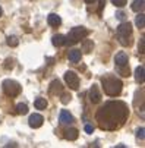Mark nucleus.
<instances>
[{
    "mask_svg": "<svg viewBox=\"0 0 145 148\" xmlns=\"http://www.w3.org/2000/svg\"><path fill=\"white\" fill-rule=\"evenodd\" d=\"M21 85L16 82V81H12V79H6L5 82H3V91H5V94L6 95H9V97H16V95H19L21 94Z\"/></svg>",
    "mask_w": 145,
    "mask_h": 148,
    "instance_id": "3",
    "label": "nucleus"
},
{
    "mask_svg": "<svg viewBox=\"0 0 145 148\" xmlns=\"http://www.w3.org/2000/svg\"><path fill=\"white\" fill-rule=\"evenodd\" d=\"M144 132H145V129H144V128H139V129L136 131V136H138L139 139H142V141H144V138H145Z\"/></svg>",
    "mask_w": 145,
    "mask_h": 148,
    "instance_id": "24",
    "label": "nucleus"
},
{
    "mask_svg": "<svg viewBox=\"0 0 145 148\" xmlns=\"http://www.w3.org/2000/svg\"><path fill=\"white\" fill-rule=\"evenodd\" d=\"M68 101H70V95L69 94H63V98H62V103H68Z\"/></svg>",
    "mask_w": 145,
    "mask_h": 148,
    "instance_id": "26",
    "label": "nucleus"
},
{
    "mask_svg": "<svg viewBox=\"0 0 145 148\" xmlns=\"http://www.w3.org/2000/svg\"><path fill=\"white\" fill-rule=\"evenodd\" d=\"M114 63H116L117 68L119 66H128V54L123 53V51L117 53L116 57H114Z\"/></svg>",
    "mask_w": 145,
    "mask_h": 148,
    "instance_id": "7",
    "label": "nucleus"
},
{
    "mask_svg": "<svg viewBox=\"0 0 145 148\" xmlns=\"http://www.w3.org/2000/svg\"><path fill=\"white\" fill-rule=\"evenodd\" d=\"M54 90H57V92L62 91V85H60L59 81H53V82H51V85H50V94H53Z\"/></svg>",
    "mask_w": 145,
    "mask_h": 148,
    "instance_id": "21",
    "label": "nucleus"
},
{
    "mask_svg": "<svg viewBox=\"0 0 145 148\" xmlns=\"http://www.w3.org/2000/svg\"><path fill=\"white\" fill-rule=\"evenodd\" d=\"M59 120H60L62 125H69V123L73 122V116H72L68 110H62V112H60V117H59Z\"/></svg>",
    "mask_w": 145,
    "mask_h": 148,
    "instance_id": "8",
    "label": "nucleus"
},
{
    "mask_svg": "<svg viewBox=\"0 0 145 148\" xmlns=\"http://www.w3.org/2000/svg\"><path fill=\"white\" fill-rule=\"evenodd\" d=\"M51 43H53V46H56V47H62V46H65V44L68 43V38H66L65 35H62V34H57V35H53Z\"/></svg>",
    "mask_w": 145,
    "mask_h": 148,
    "instance_id": "9",
    "label": "nucleus"
},
{
    "mask_svg": "<svg viewBox=\"0 0 145 148\" xmlns=\"http://www.w3.org/2000/svg\"><path fill=\"white\" fill-rule=\"evenodd\" d=\"M3 15V10H2V8H0V16H2Z\"/></svg>",
    "mask_w": 145,
    "mask_h": 148,
    "instance_id": "30",
    "label": "nucleus"
},
{
    "mask_svg": "<svg viewBox=\"0 0 145 148\" xmlns=\"http://www.w3.org/2000/svg\"><path fill=\"white\" fill-rule=\"evenodd\" d=\"M92 131H94V128L91 125H85V132L87 134H92Z\"/></svg>",
    "mask_w": 145,
    "mask_h": 148,
    "instance_id": "27",
    "label": "nucleus"
},
{
    "mask_svg": "<svg viewBox=\"0 0 145 148\" xmlns=\"http://www.w3.org/2000/svg\"><path fill=\"white\" fill-rule=\"evenodd\" d=\"M65 136H66V139H69V141H75V139H78V136H79V132H78V129H75V128H70V129H68V131H66Z\"/></svg>",
    "mask_w": 145,
    "mask_h": 148,
    "instance_id": "14",
    "label": "nucleus"
},
{
    "mask_svg": "<svg viewBox=\"0 0 145 148\" xmlns=\"http://www.w3.org/2000/svg\"><path fill=\"white\" fill-rule=\"evenodd\" d=\"M131 35H132V25L129 22H122L117 27V38L120 41V44L129 46L131 44Z\"/></svg>",
    "mask_w": 145,
    "mask_h": 148,
    "instance_id": "2",
    "label": "nucleus"
},
{
    "mask_svg": "<svg viewBox=\"0 0 145 148\" xmlns=\"http://www.w3.org/2000/svg\"><path fill=\"white\" fill-rule=\"evenodd\" d=\"M28 123H29L31 128H34V129L41 128V126H43V123H44V117L41 116V114H38V113H34V114H31V116H29Z\"/></svg>",
    "mask_w": 145,
    "mask_h": 148,
    "instance_id": "6",
    "label": "nucleus"
},
{
    "mask_svg": "<svg viewBox=\"0 0 145 148\" xmlns=\"http://www.w3.org/2000/svg\"><path fill=\"white\" fill-rule=\"evenodd\" d=\"M81 56H82V53H81V50H78V49L69 50V54H68V57H69L70 62H79V60H81Z\"/></svg>",
    "mask_w": 145,
    "mask_h": 148,
    "instance_id": "12",
    "label": "nucleus"
},
{
    "mask_svg": "<svg viewBox=\"0 0 145 148\" xmlns=\"http://www.w3.org/2000/svg\"><path fill=\"white\" fill-rule=\"evenodd\" d=\"M90 100H91L92 103H100V101H101V94L98 92V88H97L95 85H92V88H91V91H90Z\"/></svg>",
    "mask_w": 145,
    "mask_h": 148,
    "instance_id": "11",
    "label": "nucleus"
},
{
    "mask_svg": "<svg viewBox=\"0 0 145 148\" xmlns=\"http://www.w3.org/2000/svg\"><path fill=\"white\" fill-rule=\"evenodd\" d=\"M144 49H145V40H144V38H141V44H139V53H142V54H144V51H145Z\"/></svg>",
    "mask_w": 145,
    "mask_h": 148,
    "instance_id": "25",
    "label": "nucleus"
},
{
    "mask_svg": "<svg viewBox=\"0 0 145 148\" xmlns=\"http://www.w3.org/2000/svg\"><path fill=\"white\" fill-rule=\"evenodd\" d=\"M47 22H49L50 27H59L62 24V18L59 15H56V13H50L47 16Z\"/></svg>",
    "mask_w": 145,
    "mask_h": 148,
    "instance_id": "10",
    "label": "nucleus"
},
{
    "mask_svg": "<svg viewBox=\"0 0 145 148\" xmlns=\"http://www.w3.org/2000/svg\"><path fill=\"white\" fill-rule=\"evenodd\" d=\"M144 73H145V68L144 66H138L136 71H135V79L139 82V84H144Z\"/></svg>",
    "mask_w": 145,
    "mask_h": 148,
    "instance_id": "13",
    "label": "nucleus"
},
{
    "mask_svg": "<svg viewBox=\"0 0 145 148\" xmlns=\"http://www.w3.org/2000/svg\"><path fill=\"white\" fill-rule=\"evenodd\" d=\"M6 43H8V46H10V47H16V46L19 44V40H18V37H15V35H9L8 40H6Z\"/></svg>",
    "mask_w": 145,
    "mask_h": 148,
    "instance_id": "20",
    "label": "nucleus"
},
{
    "mask_svg": "<svg viewBox=\"0 0 145 148\" xmlns=\"http://www.w3.org/2000/svg\"><path fill=\"white\" fill-rule=\"evenodd\" d=\"M85 2H87V3H94L95 0H85Z\"/></svg>",
    "mask_w": 145,
    "mask_h": 148,
    "instance_id": "29",
    "label": "nucleus"
},
{
    "mask_svg": "<svg viewBox=\"0 0 145 148\" xmlns=\"http://www.w3.org/2000/svg\"><path fill=\"white\" fill-rule=\"evenodd\" d=\"M116 18L120 19V21H123V19H125V13H123V12H117L116 13Z\"/></svg>",
    "mask_w": 145,
    "mask_h": 148,
    "instance_id": "28",
    "label": "nucleus"
},
{
    "mask_svg": "<svg viewBox=\"0 0 145 148\" xmlns=\"http://www.w3.org/2000/svg\"><path fill=\"white\" fill-rule=\"evenodd\" d=\"M111 3L114 6H117V8H123L126 5V0H111Z\"/></svg>",
    "mask_w": 145,
    "mask_h": 148,
    "instance_id": "22",
    "label": "nucleus"
},
{
    "mask_svg": "<svg viewBox=\"0 0 145 148\" xmlns=\"http://www.w3.org/2000/svg\"><path fill=\"white\" fill-rule=\"evenodd\" d=\"M34 104H35V107H37V109H40V110H46V107H47V100L38 97V98L35 100Z\"/></svg>",
    "mask_w": 145,
    "mask_h": 148,
    "instance_id": "16",
    "label": "nucleus"
},
{
    "mask_svg": "<svg viewBox=\"0 0 145 148\" xmlns=\"http://www.w3.org/2000/svg\"><path fill=\"white\" fill-rule=\"evenodd\" d=\"M145 8V0H135L132 3V10L135 12H142Z\"/></svg>",
    "mask_w": 145,
    "mask_h": 148,
    "instance_id": "15",
    "label": "nucleus"
},
{
    "mask_svg": "<svg viewBox=\"0 0 145 148\" xmlns=\"http://www.w3.org/2000/svg\"><path fill=\"white\" fill-rule=\"evenodd\" d=\"M94 49V43L91 40H85L84 44H82V50H84L85 53H91V50Z\"/></svg>",
    "mask_w": 145,
    "mask_h": 148,
    "instance_id": "17",
    "label": "nucleus"
},
{
    "mask_svg": "<svg viewBox=\"0 0 145 148\" xmlns=\"http://www.w3.org/2000/svg\"><path fill=\"white\" fill-rule=\"evenodd\" d=\"M16 113H18V114H27V113H28V106L24 104V103H19V104L16 106Z\"/></svg>",
    "mask_w": 145,
    "mask_h": 148,
    "instance_id": "18",
    "label": "nucleus"
},
{
    "mask_svg": "<svg viewBox=\"0 0 145 148\" xmlns=\"http://www.w3.org/2000/svg\"><path fill=\"white\" fill-rule=\"evenodd\" d=\"M135 24H136V27H139L141 29L145 27V15H144V13H141V15H138V16H136Z\"/></svg>",
    "mask_w": 145,
    "mask_h": 148,
    "instance_id": "19",
    "label": "nucleus"
},
{
    "mask_svg": "<svg viewBox=\"0 0 145 148\" xmlns=\"http://www.w3.org/2000/svg\"><path fill=\"white\" fill-rule=\"evenodd\" d=\"M65 81H66V84L69 85V88L78 90V87H79V78H78V75L73 71H68L65 73Z\"/></svg>",
    "mask_w": 145,
    "mask_h": 148,
    "instance_id": "5",
    "label": "nucleus"
},
{
    "mask_svg": "<svg viewBox=\"0 0 145 148\" xmlns=\"http://www.w3.org/2000/svg\"><path fill=\"white\" fill-rule=\"evenodd\" d=\"M5 69H12L13 68V60L12 59H8V60H5Z\"/></svg>",
    "mask_w": 145,
    "mask_h": 148,
    "instance_id": "23",
    "label": "nucleus"
},
{
    "mask_svg": "<svg viewBox=\"0 0 145 148\" xmlns=\"http://www.w3.org/2000/svg\"><path fill=\"white\" fill-rule=\"evenodd\" d=\"M90 34V31L84 27H75L69 31V41L70 43H76V41H79L81 38H85L87 35Z\"/></svg>",
    "mask_w": 145,
    "mask_h": 148,
    "instance_id": "4",
    "label": "nucleus"
},
{
    "mask_svg": "<svg viewBox=\"0 0 145 148\" xmlns=\"http://www.w3.org/2000/svg\"><path fill=\"white\" fill-rule=\"evenodd\" d=\"M122 81L113 78V76H107V78H103V87H104V92L107 95H119L122 91Z\"/></svg>",
    "mask_w": 145,
    "mask_h": 148,
    "instance_id": "1",
    "label": "nucleus"
}]
</instances>
